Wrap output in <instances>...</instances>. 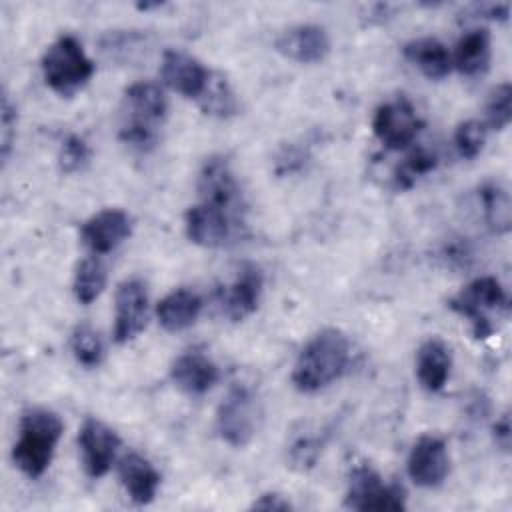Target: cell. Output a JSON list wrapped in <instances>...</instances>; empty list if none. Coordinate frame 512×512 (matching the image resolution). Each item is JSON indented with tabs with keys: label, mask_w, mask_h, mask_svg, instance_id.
<instances>
[{
	"label": "cell",
	"mask_w": 512,
	"mask_h": 512,
	"mask_svg": "<svg viewBox=\"0 0 512 512\" xmlns=\"http://www.w3.org/2000/svg\"><path fill=\"white\" fill-rule=\"evenodd\" d=\"M350 342L344 332L324 328L314 334L296 358L292 382L300 392H318L336 382L348 366Z\"/></svg>",
	"instance_id": "1"
},
{
	"label": "cell",
	"mask_w": 512,
	"mask_h": 512,
	"mask_svg": "<svg viewBox=\"0 0 512 512\" xmlns=\"http://www.w3.org/2000/svg\"><path fill=\"white\" fill-rule=\"evenodd\" d=\"M64 424L52 410L30 408L18 424V438L12 448L14 464L28 476L40 478L50 466Z\"/></svg>",
	"instance_id": "2"
},
{
	"label": "cell",
	"mask_w": 512,
	"mask_h": 512,
	"mask_svg": "<svg viewBox=\"0 0 512 512\" xmlns=\"http://www.w3.org/2000/svg\"><path fill=\"white\" fill-rule=\"evenodd\" d=\"M168 102L154 82H134L124 90L120 140L132 148L148 150L158 140V130L166 118Z\"/></svg>",
	"instance_id": "3"
},
{
	"label": "cell",
	"mask_w": 512,
	"mask_h": 512,
	"mask_svg": "<svg viewBox=\"0 0 512 512\" xmlns=\"http://www.w3.org/2000/svg\"><path fill=\"white\" fill-rule=\"evenodd\" d=\"M42 74L46 84L60 96H72L94 74V64L82 44L72 36H58L42 56Z\"/></svg>",
	"instance_id": "4"
},
{
	"label": "cell",
	"mask_w": 512,
	"mask_h": 512,
	"mask_svg": "<svg viewBox=\"0 0 512 512\" xmlns=\"http://www.w3.org/2000/svg\"><path fill=\"white\" fill-rule=\"evenodd\" d=\"M448 306L470 320L476 338H488L494 332L492 316L508 314V296L496 278L482 276L452 296Z\"/></svg>",
	"instance_id": "5"
},
{
	"label": "cell",
	"mask_w": 512,
	"mask_h": 512,
	"mask_svg": "<svg viewBox=\"0 0 512 512\" xmlns=\"http://www.w3.org/2000/svg\"><path fill=\"white\" fill-rule=\"evenodd\" d=\"M346 506L360 512H398L406 508V494L400 484L384 482L370 464L362 462L350 470Z\"/></svg>",
	"instance_id": "6"
},
{
	"label": "cell",
	"mask_w": 512,
	"mask_h": 512,
	"mask_svg": "<svg viewBox=\"0 0 512 512\" xmlns=\"http://www.w3.org/2000/svg\"><path fill=\"white\" fill-rule=\"evenodd\" d=\"M260 422V404L254 390L246 384H234L216 412V430L220 438L236 448L246 446Z\"/></svg>",
	"instance_id": "7"
},
{
	"label": "cell",
	"mask_w": 512,
	"mask_h": 512,
	"mask_svg": "<svg viewBox=\"0 0 512 512\" xmlns=\"http://www.w3.org/2000/svg\"><path fill=\"white\" fill-rule=\"evenodd\" d=\"M420 128L422 120L404 96L380 104L372 118V130L376 138L390 150L410 146Z\"/></svg>",
	"instance_id": "8"
},
{
	"label": "cell",
	"mask_w": 512,
	"mask_h": 512,
	"mask_svg": "<svg viewBox=\"0 0 512 512\" xmlns=\"http://www.w3.org/2000/svg\"><path fill=\"white\" fill-rule=\"evenodd\" d=\"M406 470L410 480L422 488H436L450 472V456L440 436L424 434L410 448Z\"/></svg>",
	"instance_id": "9"
},
{
	"label": "cell",
	"mask_w": 512,
	"mask_h": 512,
	"mask_svg": "<svg viewBox=\"0 0 512 512\" xmlns=\"http://www.w3.org/2000/svg\"><path fill=\"white\" fill-rule=\"evenodd\" d=\"M148 320V290L140 278L124 280L114 302V340L124 344L136 338Z\"/></svg>",
	"instance_id": "10"
},
{
	"label": "cell",
	"mask_w": 512,
	"mask_h": 512,
	"mask_svg": "<svg viewBox=\"0 0 512 512\" xmlns=\"http://www.w3.org/2000/svg\"><path fill=\"white\" fill-rule=\"evenodd\" d=\"M78 444L86 474L90 478H100L110 470L120 446V438L102 420L86 418L78 432Z\"/></svg>",
	"instance_id": "11"
},
{
	"label": "cell",
	"mask_w": 512,
	"mask_h": 512,
	"mask_svg": "<svg viewBox=\"0 0 512 512\" xmlns=\"http://www.w3.org/2000/svg\"><path fill=\"white\" fill-rule=\"evenodd\" d=\"M232 210L198 202L186 212V234L188 238L204 248L224 246L232 236Z\"/></svg>",
	"instance_id": "12"
},
{
	"label": "cell",
	"mask_w": 512,
	"mask_h": 512,
	"mask_svg": "<svg viewBox=\"0 0 512 512\" xmlns=\"http://www.w3.org/2000/svg\"><path fill=\"white\" fill-rule=\"evenodd\" d=\"M160 78L170 90L182 94L184 98L198 100L206 88L210 70H206L200 60L182 50H166L162 54Z\"/></svg>",
	"instance_id": "13"
},
{
	"label": "cell",
	"mask_w": 512,
	"mask_h": 512,
	"mask_svg": "<svg viewBox=\"0 0 512 512\" xmlns=\"http://www.w3.org/2000/svg\"><path fill=\"white\" fill-rule=\"evenodd\" d=\"M130 216L120 208H106L82 226V242L92 254H108L130 236Z\"/></svg>",
	"instance_id": "14"
},
{
	"label": "cell",
	"mask_w": 512,
	"mask_h": 512,
	"mask_svg": "<svg viewBox=\"0 0 512 512\" xmlns=\"http://www.w3.org/2000/svg\"><path fill=\"white\" fill-rule=\"evenodd\" d=\"M276 50L300 64L322 62L330 52V38L322 26L298 24L276 38Z\"/></svg>",
	"instance_id": "15"
},
{
	"label": "cell",
	"mask_w": 512,
	"mask_h": 512,
	"mask_svg": "<svg viewBox=\"0 0 512 512\" xmlns=\"http://www.w3.org/2000/svg\"><path fill=\"white\" fill-rule=\"evenodd\" d=\"M200 202L216 204L234 210L238 204V182L230 170V164L222 156H210L198 174Z\"/></svg>",
	"instance_id": "16"
},
{
	"label": "cell",
	"mask_w": 512,
	"mask_h": 512,
	"mask_svg": "<svg viewBox=\"0 0 512 512\" xmlns=\"http://www.w3.org/2000/svg\"><path fill=\"white\" fill-rule=\"evenodd\" d=\"M172 382L186 394L198 396L208 392L218 380V366L200 350L180 354L170 368Z\"/></svg>",
	"instance_id": "17"
},
{
	"label": "cell",
	"mask_w": 512,
	"mask_h": 512,
	"mask_svg": "<svg viewBox=\"0 0 512 512\" xmlns=\"http://www.w3.org/2000/svg\"><path fill=\"white\" fill-rule=\"evenodd\" d=\"M262 286H264V276L260 268L254 264L242 266L236 280L228 286L224 294L226 316L234 322H240L246 316H250L258 308Z\"/></svg>",
	"instance_id": "18"
},
{
	"label": "cell",
	"mask_w": 512,
	"mask_h": 512,
	"mask_svg": "<svg viewBox=\"0 0 512 512\" xmlns=\"http://www.w3.org/2000/svg\"><path fill=\"white\" fill-rule=\"evenodd\" d=\"M452 354L440 338H428L416 352V376L424 390L438 392L450 378Z\"/></svg>",
	"instance_id": "19"
},
{
	"label": "cell",
	"mask_w": 512,
	"mask_h": 512,
	"mask_svg": "<svg viewBox=\"0 0 512 512\" xmlns=\"http://www.w3.org/2000/svg\"><path fill=\"white\" fill-rule=\"evenodd\" d=\"M118 474L126 492L136 504H148L154 500L160 486V474L144 456L136 452H128L126 456H122L118 464Z\"/></svg>",
	"instance_id": "20"
},
{
	"label": "cell",
	"mask_w": 512,
	"mask_h": 512,
	"mask_svg": "<svg viewBox=\"0 0 512 512\" xmlns=\"http://www.w3.org/2000/svg\"><path fill=\"white\" fill-rule=\"evenodd\" d=\"M402 54L430 80H442L452 70V56L448 48L440 40L430 36L410 40L408 44H404Z\"/></svg>",
	"instance_id": "21"
},
{
	"label": "cell",
	"mask_w": 512,
	"mask_h": 512,
	"mask_svg": "<svg viewBox=\"0 0 512 512\" xmlns=\"http://www.w3.org/2000/svg\"><path fill=\"white\" fill-rule=\"evenodd\" d=\"M200 310H202V298L188 288H178L166 294L158 302L156 316L164 330L180 332L196 322V318L200 316Z\"/></svg>",
	"instance_id": "22"
},
{
	"label": "cell",
	"mask_w": 512,
	"mask_h": 512,
	"mask_svg": "<svg viewBox=\"0 0 512 512\" xmlns=\"http://www.w3.org/2000/svg\"><path fill=\"white\" fill-rule=\"evenodd\" d=\"M490 64V32L486 28H474L462 34L456 42L452 66L464 76H478L488 70Z\"/></svg>",
	"instance_id": "23"
},
{
	"label": "cell",
	"mask_w": 512,
	"mask_h": 512,
	"mask_svg": "<svg viewBox=\"0 0 512 512\" xmlns=\"http://www.w3.org/2000/svg\"><path fill=\"white\" fill-rule=\"evenodd\" d=\"M198 104L204 110V114L216 118H228L238 112L236 94L228 84L226 76H222L220 72H210V78L206 82L204 92L198 98Z\"/></svg>",
	"instance_id": "24"
},
{
	"label": "cell",
	"mask_w": 512,
	"mask_h": 512,
	"mask_svg": "<svg viewBox=\"0 0 512 512\" xmlns=\"http://www.w3.org/2000/svg\"><path fill=\"white\" fill-rule=\"evenodd\" d=\"M480 200L488 226L496 234L510 230V194L500 182H486L480 188Z\"/></svg>",
	"instance_id": "25"
},
{
	"label": "cell",
	"mask_w": 512,
	"mask_h": 512,
	"mask_svg": "<svg viewBox=\"0 0 512 512\" xmlns=\"http://www.w3.org/2000/svg\"><path fill=\"white\" fill-rule=\"evenodd\" d=\"M106 286V266L104 262L94 254L90 258H84L76 266L74 274V296L80 304H90L94 302Z\"/></svg>",
	"instance_id": "26"
},
{
	"label": "cell",
	"mask_w": 512,
	"mask_h": 512,
	"mask_svg": "<svg viewBox=\"0 0 512 512\" xmlns=\"http://www.w3.org/2000/svg\"><path fill=\"white\" fill-rule=\"evenodd\" d=\"M438 160H436V154H432L430 150L426 148H416L412 152H408L404 156V160L398 164L396 172H394V182L400 190H406L410 186H414V182L432 172L436 168Z\"/></svg>",
	"instance_id": "27"
},
{
	"label": "cell",
	"mask_w": 512,
	"mask_h": 512,
	"mask_svg": "<svg viewBox=\"0 0 512 512\" xmlns=\"http://www.w3.org/2000/svg\"><path fill=\"white\" fill-rule=\"evenodd\" d=\"M70 346H72L74 358L86 368H96L104 358V344L98 332L88 324H80L74 328Z\"/></svg>",
	"instance_id": "28"
},
{
	"label": "cell",
	"mask_w": 512,
	"mask_h": 512,
	"mask_svg": "<svg viewBox=\"0 0 512 512\" xmlns=\"http://www.w3.org/2000/svg\"><path fill=\"white\" fill-rule=\"evenodd\" d=\"M512 118V86L508 82L492 88L486 100V124L494 130H504Z\"/></svg>",
	"instance_id": "29"
},
{
	"label": "cell",
	"mask_w": 512,
	"mask_h": 512,
	"mask_svg": "<svg viewBox=\"0 0 512 512\" xmlns=\"http://www.w3.org/2000/svg\"><path fill=\"white\" fill-rule=\"evenodd\" d=\"M486 142V124L480 120H464L456 126L454 146L458 154L466 160L476 158Z\"/></svg>",
	"instance_id": "30"
},
{
	"label": "cell",
	"mask_w": 512,
	"mask_h": 512,
	"mask_svg": "<svg viewBox=\"0 0 512 512\" xmlns=\"http://www.w3.org/2000/svg\"><path fill=\"white\" fill-rule=\"evenodd\" d=\"M88 160H90V148L84 142V138L72 134L62 142L60 154H58V164L62 172L66 174L78 172L88 164Z\"/></svg>",
	"instance_id": "31"
},
{
	"label": "cell",
	"mask_w": 512,
	"mask_h": 512,
	"mask_svg": "<svg viewBox=\"0 0 512 512\" xmlns=\"http://www.w3.org/2000/svg\"><path fill=\"white\" fill-rule=\"evenodd\" d=\"M320 452V440L314 436H298L292 446L288 448V458L292 462V466L304 470L314 466L316 458Z\"/></svg>",
	"instance_id": "32"
},
{
	"label": "cell",
	"mask_w": 512,
	"mask_h": 512,
	"mask_svg": "<svg viewBox=\"0 0 512 512\" xmlns=\"http://www.w3.org/2000/svg\"><path fill=\"white\" fill-rule=\"evenodd\" d=\"M0 152H2V160L6 162L12 142H14V134H16V106L10 102L8 94L2 96V112H0Z\"/></svg>",
	"instance_id": "33"
},
{
	"label": "cell",
	"mask_w": 512,
	"mask_h": 512,
	"mask_svg": "<svg viewBox=\"0 0 512 512\" xmlns=\"http://www.w3.org/2000/svg\"><path fill=\"white\" fill-rule=\"evenodd\" d=\"M252 510H290L292 506H290V502L288 500H284L280 494H262V496H258L254 502H252V506H250Z\"/></svg>",
	"instance_id": "34"
},
{
	"label": "cell",
	"mask_w": 512,
	"mask_h": 512,
	"mask_svg": "<svg viewBox=\"0 0 512 512\" xmlns=\"http://www.w3.org/2000/svg\"><path fill=\"white\" fill-rule=\"evenodd\" d=\"M494 440H496V444L504 452H508V448H510V416H508V412H504L496 420V424H494Z\"/></svg>",
	"instance_id": "35"
}]
</instances>
